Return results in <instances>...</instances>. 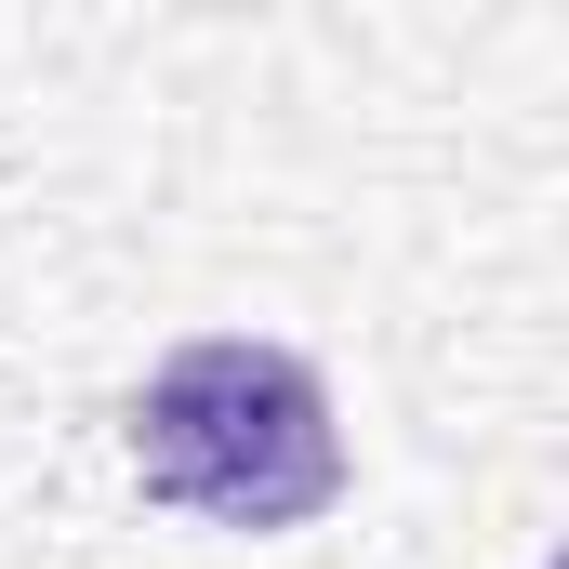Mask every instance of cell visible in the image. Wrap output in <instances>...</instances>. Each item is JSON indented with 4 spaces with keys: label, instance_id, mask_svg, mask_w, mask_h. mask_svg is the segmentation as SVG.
I'll return each instance as SVG.
<instances>
[{
    "label": "cell",
    "instance_id": "cell-1",
    "mask_svg": "<svg viewBox=\"0 0 569 569\" xmlns=\"http://www.w3.org/2000/svg\"><path fill=\"white\" fill-rule=\"evenodd\" d=\"M133 477L199 530H305L345 503V425L318 358L266 331H199L133 385Z\"/></svg>",
    "mask_w": 569,
    "mask_h": 569
}]
</instances>
